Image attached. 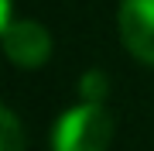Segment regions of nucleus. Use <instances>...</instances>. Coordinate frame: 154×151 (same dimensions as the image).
Instances as JSON below:
<instances>
[{"label": "nucleus", "instance_id": "obj_1", "mask_svg": "<svg viewBox=\"0 0 154 151\" xmlns=\"http://www.w3.org/2000/svg\"><path fill=\"white\" fill-rule=\"evenodd\" d=\"M113 141V113L103 103H75L51 124V151H106Z\"/></svg>", "mask_w": 154, "mask_h": 151}, {"label": "nucleus", "instance_id": "obj_2", "mask_svg": "<svg viewBox=\"0 0 154 151\" xmlns=\"http://www.w3.org/2000/svg\"><path fill=\"white\" fill-rule=\"evenodd\" d=\"M116 24L127 52L154 65V0H120Z\"/></svg>", "mask_w": 154, "mask_h": 151}, {"label": "nucleus", "instance_id": "obj_3", "mask_svg": "<svg viewBox=\"0 0 154 151\" xmlns=\"http://www.w3.org/2000/svg\"><path fill=\"white\" fill-rule=\"evenodd\" d=\"M4 52H7V58L14 62V65H21V69H38L48 62L51 55V34L45 24L38 21H11L4 28Z\"/></svg>", "mask_w": 154, "mask_h": 151}, {"label": "nucleus", "instance_id": "obj_4", "mask_svg": "<svg viewBox=\"0 0 154 151\" xmlns=\"http://www.w3.org/2000/svg\"><path fill=\"white\" fill-rule=\"evenodd\" d=\"M106 93H110V79H106L103 69H86L79 76V96H82V103H103Z\"/></svg>", "mask_w": 154, "mask_h": 151}, {"label": "nucleus", "instance_id": "obj_5", "mask_svg": "<svg viewBox=\"0 0 154 151\" xmlns=\"http://www.w3.org/2000/svg\"><path fill=\"white\" fill-rule=\"evenodd\" d=\"M0 131H4L0 151H24V131H21V120H17V113L11 106L0 110Z\"/></svg>", "mask_w": 154, "mask_h": 151}]
</instances>
